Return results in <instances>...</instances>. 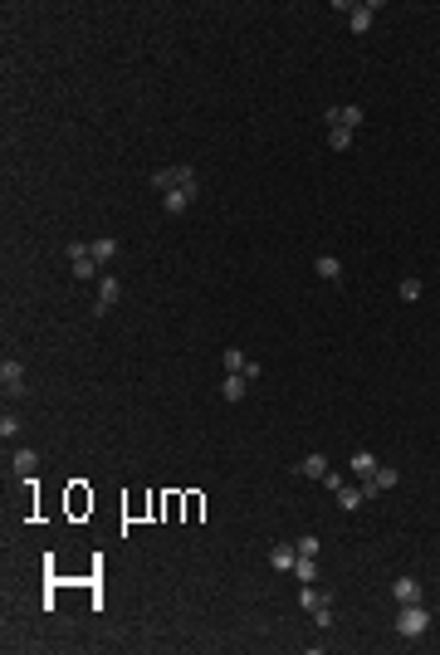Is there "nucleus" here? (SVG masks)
<instances>
[{
	"label": "nucleus",
	"instance_id": "obj_16",
	"mask_svg": "<svg viewBox=\"0 0 440 655\" xmlns=\"http://www.w3.org/2000/svg\"><path fill=\"white\" fill-rule=\"evenodd\" d=\"M362 499H367V489H362V484H343V489H338V504H343L348 514H352V509H362Z\"/></svg>",
	"mask_w": 440,
	"mask_h": 655
},
{
	"label": "nucleus",
	"instance_id": "obj_1",
	"mask_svg": "<svg viewBox=\"0 0 440 655\" xmlns=\"http://www.w3.org/2000/svg\"><path fill=\"white\" fill-rule=\"evenodd\" d=\"M431 631V612L421 607V602H406L401 612H396V636L401 641H416V636H426Z\"/></svg>",
	"mask_w": 440,
	"mask_h": 655
},
{
	"label": "nucleus",
	"instance_id": "obj_18",
	"mask_svg": "<svg viewBox=\"0 0 440 655\" xmlns=\"http://www.w3.org/2000/svg\"><path fill=\"white\" fill-rule=\"evenodd\" d=\"M220 367H225V372H240V377H245V367H250V362H245V352H240V348H225V352H220Z\"/></svg>",
	"mask_w": 440,
	"mask_h": 655
},
{
	"label": "nucleus",
	"instance_id": "obj_7",
	"mask_svg": "<svg viewBox=\"0 0 440 655\" xmlns=\"http://www.w3.org/2000/svg\"><path fill=\"white\" fill-rule=\"evenodd\" d=\"M294 563H299V548L294 543H274L269 548V568L274 572H294Z\"/></svg>",
	"mask_w": 440,
	"mask_h": 655
},
{
	"label": "nucleus",
	"instance_id": "obj_3",
	"mask_svg": "<svg viewBox=\"0 0 440 655\" xmlns=\"http://www.w3.org/2000/svg\"><path fill=\"white\" fill-rule=\"evenodd\" d=\"M0 392H5V401H20V396H25V367H20L15 357L0 362Z\"/></svg>",
	"mask_w": 440,
	"mask_h": 655
},
{
	"label": "nucleus",
	"instance_id": "obj_25",
	"mask_svg": "<svg viewBox=\"0 0 440 655\" xmlns=\"http://www.w3.org/2000/svg\"><path fill=\"white\" fill-rule=\"evenodd\" d=\"M294 548H299V558H318V548H323V543H318L313 533H304V538H299Z\"/></svg>",
	"mask_w": 440,
	"mask_h": 655
},
{
	"label": "nucleus",
	"instance_id": "obj_4",
	"mask_svg": "<svg viewBox=\"0 0 440 655\" xmlns=\"http://www.w3.org/2000/svg\"><path fill=\"white\" fill-rule=\"evenodd\" d=\"M196 191H201V186H176V191H167V196H162V211H167V216H186L191 201H196Z\"/></svg>",
	"mask_w": 440,
	"mask_h": 655
},
{
	"label": "nucleus",
	"instance_id": "obj_22",
	"mask_svg": "<svg viewBox=\"0 0 440 655\" xmlns=\"http://www.w3.org/2000/svg\"><path fill=\"white\" fill-rule=\"evenodd\" d=\"M299 602H304V612H318V607H323V602H333V597H328V592H313V587H304V592H299Z\"/></svg>",
	"mask_w": 440,
	"mask_h": 655
},
{
	"label": "nucleus",
	"instance_id": "obj_21",
	"mask_svg": "<svg viewBox=\"0 0 440 655\" xmlns=\"http://www.w3.org/2000/svg\"><path fill=\"white\" fill-rule=\"evenodd\" d=\"M152 186L167 196V191H176V167H162V172H152Z\"/></svg>",
	"mask_w": 440,
	"mask_h": 655
},
{
	"label": "nucleus",
	"instance_id": "obj_8",
	"mask_svg": "<svg viewBox=\"0 0 440 655\" xmlns=\"http://www.w3.org/2000/svg\"><path fill=\"white\" fill-rule=\"evenodd\" d=\"M313 274H318L323 284H343V260H338V255H318V260H313Z\"/></svg>",
	"mask_w": 440,
	"mask_h": 655
},
{
	"label": "nucleus",
	"instance_id": "obj_13",
	"mask_svg": "<svg viewBox=\"0 0 440 655\" xmlns=\"http://www.w3.org/2000/svg\"><path fill=\"white\" fill-rule=\"evenodd\" d=\"M392 597L401 602V607H406V602H421V582H416V577H396V582H392Z\"/></svg>",
	"mask_w": 440,
	"mask_h": 655
},
{
	"label": "nucleus",
	"instance_id": "obj_23",
	"mask_svg": "<svg viewBox=\"0 0 440 655\" xmlns=\"http://www.w3.org/2000/svg\"><path fill=\"white\" fill-rule=\"evenodd\" d=\"M421 294H426V284H421V279H401V299H406V304H416Z\"/></svg>",
	"mask_w": 440,
	"mask_h": 655
},
{
	"label": "nucleus",
	"instance_id": "obj_9",
	"mask_svg": "<svg viewBox=\"0 0 440 655\" xmlns=\"http://www.w3.org/2000/svg\"><path fill=\"white\" fill-rule=\"evenodd\" d=\"M10 470H15L20 480H35V470H40V450H15V455H10Z\"/></svg>",
	"mask_w": 440,
	"mask_h": 655
},
{
	"label": "nucleus",
	"instance_id": "obj_12",
	"mask_svg": "<svg viewBox=\"0 0 440 655\" xmlns=\"http://www.w3.org/2000/svg\"><path fill=\"white\" fill-rule=\"evenodd\" d=\"M88 250H93V260H98V264H113V260H118V250H123V245H118L113 235H98V240H93Z\"/></svg>",
	"mask_w": 440,
	"mask_h": 655
},
{
	"label": "nucleus",
	"instance_id": "obj_24",
	"mask_svg": "<svg viewBox=\"0 0 440 655\" xmlns=\"http://www.w3.org/2000/svg\"><path fill=\"white\" fill-rule=\"evenodd\" d=\"M0 436H5V440L20 436V416H15V411H5V416H0Z\"/></svg>",
	"mask_w": 440,
	"mask_h": 655
},
{
	"label": "nucleus",
	"instance_id": "obj_10",
	"mask_svg": "<svg viewBox=\"0 0 440 655\" xmlns=\"http://www.w3.org/2000/svg\"><path fill=\"white\" fill-rule=\"evenodd\" d=\"M377 10H382L377 0H372V5H352V15H348L352 35H367V30H372V20H377Z\"/></svg>",
	"mask_w": 440,
	"mask_h": 655
},
{
	"label": "nucleus",
	"instance_id": "obj_20",
	"mask_svg": "<svg viewBox=\"0 0 440 655\" xmlns=\"http://www.w3.org/2000/svg\"><path fill=\"white\" fill-rule=\"evenodd\" d=\"M328 147H333V152H348V147H352V128H328Z\"/></svg>",
	"mask_w": 440,
	"mask_h": 655
},
{
	"label": "nucleus",
	"instance_id": "obj_17",
	"mask_svg": "<svg viewBox=\"0 0 440 655\" xmlns=\"http://www.w3.org/2000/svg\"><path fill=\"white\" fill-rule=\"evenodd\" d=\"M245 387H250V377L230 372V377H225V387H220V396H225V401H240V396H245Z\"/></svg>",
	"mask_w": 440,
	"mask_h": 655
},
{
	"label": "nucleus",
	"instance_id": "obj_15",
	"mask_svg": "<svg viewBox=\"0 0 440 655\" xmlns=\"http://www.w3.org/2000/svg\"><path fill=\"white\" fill-rule=\"evenodd\" d=\"M299 475H308V480H323V475H328V455H304V460H299Z\"/></svg>",
	"mask_w": 440,
	"mask_h": 655
},
{
	"label": "nucleus",
	"instance_id": "obj_11",
	"mask_svg": "<svg viewBox=\"0 0 440 655\" xmlns=\"http://www.w3.org/2000/svg\"><path fill=\"white\" fill-rule=\"evenodd\" d=\"M392 484H396V470H392V465H377V475L362 480V489H367V499H372V494H387Z\"/></svg>",
	"mask_w": 440,
	"mask_h": 655
},
{
	"label": "nucleus",
	"instance_id": "obj_5",
	"mask_svg": "<svg viewBox=\"0 0 440 655\" xmlns=\"http://www.w3.org/2000/svg\"><path fill=\"white\" fill-rule=\"evenodd\" d=\"M323 123H328V128H362V108H357V103H348V108H328Z\"/></svg>",
	"mask_w": 440,
	"mask_h": 655
},
{
	"label": "nucleus",
	"instance_id": "obj_26",
	"mask_svg": "<svg viewBox=\"0 0 440 655\" xmlns=\"http://www.w3.org/2000/svg\"><path fill=\"white\" fill-rule=\"evenodd\" d=\"M313 621H318V626H323V631H328V626H333V602H323V607H318V612H313Z\"/></svg>",
	"mask_w": 440,
	"mask_h": 655
},
{
	"label": "nucleus",
	"instance_id": "obj_19",
	"mask_svg": "<svg viewBox=\"0 0 440 655\" xmlns=\"http://www.w3.org/2000/svg\"><path fill=\"white\" fill-rule=\"evenodd\" d=\"M294 577H299L304 587H313V582H318V558H299V563H294Z\"/></svg>",
	"mask_w": 440,
	"mask_h": 655
},
{
	"label": "nucleus",
	"instance_id": "obj_14",
	"mask_svg": "<svg viewBox=\"0 0 440 655\" xmlns=\"http://www.w3.org/2000/svg\"><path fill=\"white\" fill-rule=\"evenodd\" d=\"M352 475H357V480H372V475H377V455H372V450H352Z\"/></svg>",
	"mask_w": 440,
	"mask_h": 655
},
{
	"label": "nucleus",
	"instance_id": "obj_2",
	"mask_svg": "<svg viewBox=\"0 0 440 655\" xmlns=\"http://www.w3.org/2000/svg\"><path fill=\"white\" fill-rule=\"evenodd\" d=\"M64 255H69V269H74V279H98V260H93V250H88L84 240L64 245Z\"/></svg>",
	"mask_w": 440,
	"mask_h": 655
},
{
	"label": "nucleus",
	"instance_id": "obj_6",
	"mask_svg": "<svg viewBox=\"0 0 440 655\" xmlns=\"http://www.w3.org/2000/svg\"><path fill=\"white\" fill-rule=\"evenodd\" d=\"M118 294H123V284H118L113 274H98V304H93V308H98V313H108V308L118 304Z\"/></svg>",
	"mask_w": 440,
	"mask_h": 655
}]
</instances>
